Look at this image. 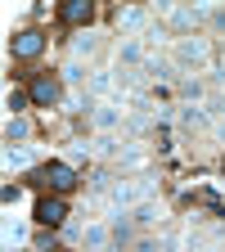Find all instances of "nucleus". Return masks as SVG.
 Returning a JSON list of instances; mask_svg holds the SVG:
<instances>
[{"label": "nucleus", "instance_id": "1", "mask_svg": "<svg viewBox=\"0 0 225 252\" xmlns=\"http://www.w3.org/2000/svg\"><path fill=\"white\" fill-rule=\"evenodd\" d=\"M32 104H36V108H54L59 104V77H50V72H41L36 81H32Z\"/></svg>", "mask_w": 225, "mask_h": 252}, {"label": "nucleus", "instance_id": "2", "mask_svg": "<svg viewBox=\"0 0 225 252\" xmlns=\"http://www.w3.org/2000/svg\"><path fill=\"white\" fill-rule=\"evenodd\" d=\"M41 180L54 189V194H68V189L77 185V171L68 167V162H45V171H41Z\"/></svg>", "mask_w": 225, "mask_h": 252}, {"label": "nucleus", "instance_id": "3", "mask_svg": "<svg viewBox=\"0 0 225 252\" xmlns=\"http://www.w3.org/2000/svg\"><path fill=\"white\" fill-rule=\"evenodd\" d=\"M9 50H14V59H36L45 50V36H41L36 27H27V32H18V36L9 41Z\"/></svg>", "mask_w": 225, "mask_h": 252}, {"label": "nucleus", "instance_id": "4", "mask_svg": "<svg viewBox=\"0 0 225 252\" xmlns=\"http://www.w3.org/2000/svg\"><path fill=\"white\" fill-rule=\"evenodd\" d=\"M63 216H68V207H63V198H41V203H36V220H41L45 230L63 225Z\"/></svg>", "mask_w": 225, "mask_h": 252}, {"label": "nucleus", "instance_id": "5", "mask_svg": "<svg viewBox=\"0 0 225 252\" xmlns=\"http://www.w3.org/2000/svg\"><path fill=\"white\" fill-rule=\"evenodd\" d=\"M90 18H95V5H90V0H68V5H63V23L81 27V23H90Z\"/></svg>", "mask_w": 225, "mask_h": 252}, {"label": "nucleus", "instance_id": "6", "mask_svg": "<svg viewBox=\"0 0 225 252\" xmlns=\"http://www.w3.org/2000/svg\"><path fill=\"white\" fill-rule=\"evenodd\" d=\"M104 243H108V230L104 225H90L86 230V248H104Z\"/></svg>", "mask_w": 225, "mask_h": 252}, {"label": "nucleus", "instance_id": "7", "mask_svg": "<svg viewBox=\"0 0 225 252\" xmlns=\"http://www.w3.org/2000/svg\"><path fill=\"white\" fill-rule=\"evenodd\" d=\"M27 99H32V94H23V90H9V113L18 117V113L27 108Z\"/></svg>", "mask_w": 225, "mask_h": 252}, {"label": "nucleus", "instance_id": "8", "mask_svg": "<svg viewBox=\"0 0 225 252\" xmlns=\"http://www.w3.org/2000/svg\"><path fill=\"white\" fill-rule=\"evenodd\" d=\"M135 220H140V225H153V220H158V207H153V203L135 207Z\"/></svg>", "mask_w": 225, "mask_h": 252}, {"label": "nucleus", "instance_id": "9", "mask_svg": "<svg viewBox=\"0 0 225 252\" xmlns=\"http://www.w3.org/2000/svg\"><path fill=\"white\" fill-rule=\"evenodd\" d=\"M23 135H27V122L14 117V122H9V140H23Z\"/></svg>", "mask_w": 225, "mask_h": 252}]
</instances>
